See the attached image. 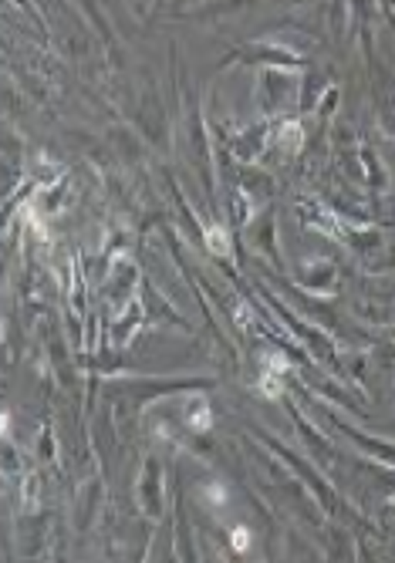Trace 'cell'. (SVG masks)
Returning <instances> with one entry per match:
<instances>
[{
	"mask_svg": "<svg viewBox=\"0 0 395 563\" xmlns=\"http://www.w3.org/2000/svg\"><path fill=\"white\" fill-rule=\"evenodd\" d=\"M186 422H189V429H196V432H207L213 422L210 415V405H207V398H196V409L186 411Z\"/></svg>",
	"mask_w": 395,
	"mask_h": 563,
	"instance_id": "6da1fadb",
	"label": "cell"
},
{
	"mask_svg": "<svg viewBox=\"0 0 395 563\" xmlns=\"http://www.w3.org/2000/svg\"><path fill=\"white\" fill-rule=\"evenodd\" d=\"M207 247H210V253L216 256H227L230 253V236L223 226H207Z\"/></svg>",
	"mask_w": 395,
	"mask_h": 563,
	"instance_id": "7a4b0ae2",
	"label": "cell"
},
{
	"mask_svg": "<svg viewBox=\"0 0 395 563\" xmlns=\"http://www.w3.org/2000/svg\"><path fill=\"white\" fill-rule=\"evenodd\" d=\"M261 391L267 398H281V391H284V384H281V371L274 368V371H263L261 375Z\"/></svg>",
	"mask_w": 395,
	"mask_h": 563,
	"instance_id": "3957f363",
	"label": "cell"
},
{
	"mask_svg": "<svg viewBox=\"0 0 395 563\" xmlns=\"http://www.w3.org/2000/svg\"><path fill=\"white\" fill-rule=\"evenodd\" d=\"M234 546H237V550H247V546H250V530L237 526V530H234Z\"/></svg>",
	"mask_w": 395,
	"mask_h": 563,
	"instance_id": "277c9868",
	"label": "cell"
}]
</instances>
